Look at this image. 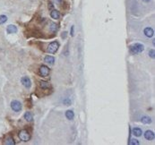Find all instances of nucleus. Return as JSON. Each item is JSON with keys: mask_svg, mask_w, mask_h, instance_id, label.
I'll list each match as a JSON object with an SVG mask.
<instances>
[{"mask_svg": "<svg viewBox=\"0 0 155 145\" xmlns=\"http://www.w3.org/2000/svg\"><path fill=\"white\" fill-rule=\"evenodd\" d=\"M144 138H145L146 140H148V141H152L155 138L154 133H153L152 131H151V130H148V131H146L145 133H144Z\"/></svg>", "mask_w": 155, "mask_h": 145, "instance_id": "0eeeda50", "label": "nucleus"}, {"mask_svg": "<svg viewBox=\"0 0 155 145\" xmlns=\"http://www.w3.org/2000/svg\"><path fill=\"white\" fill-rule=\"evenodd\" d=\"M6 21H7V16L4 14L0 15V24H4L5 22H6Z\"/></svg>", "mask_w": 155, "mask_h": 145, "instance_id": "a211bd4d", "label": "nucleus"}, {"mask_svg": "<svg viewBox=\"0 0 155 145\" xmlns=\"http://www.w3.org/2000/svg\"><path fill=\"white\" fill-rule=\"evenodd\" d=\"M141 122L143 124H151V118L150 117V116H143V117L141 118Z\"/></svg>", "mask_w": 155, "mask_h": 145, "instance_id": "4468645a", "label": "nucleus"}, {"mask_svg": "<svg viewBox=\"0 0 155 145\" xmlns=\"http://www.w3.org/2000/svg\"><path fill=\"white\" fill-rule=\"evenodd\" d=\"M143 32H144V35L146 36V37L148 38H151L153 36V34H154V31H153L151 28L150 27H147L144 29V31H143Z\"/></svg>", "mask_w": 155, "mask_h": 145, "instance_id": "6e6552de", "label": "nucleus"}, {"mask_svg": "<svg viewBox=\"0 0 155 145\" xmlns=\"http://www.w3.org/2000/svg\"><path fill=\"white\" fill-rule=\"evenodd\" d=\"M143 1L144 3H149L150 1H151V0H143Z\"/></svg>", "mask_w": 155, "mask_h": 145, "instance_id": "b1692460", "label": "nucleus"}, {"mask_svg": "<svg viewBox=\"0 0 155 145\" xmlns=\"http://www.w3.org/2000/svg\"><path fill=\"white\" fill-rule=\"evenodd\" d=\"M44 61H45L46 63L49 64V65H53L54 62H55V58L53 57H51V56H47L44 58Z\"/></svg>", "mask_w": 155, "mask_h": 145, "instance_id": "9b49d317", "label": "nucleus"}, {"mask_svg": "<svg viewBox=\"0 0 155 145\" xmlns=\"http://www.w3.org/2000/svg\"><path fill=\"white\" fill-rule=\"evenodd\" d=\"M24 118H25L26 121L31 122L33 120V116H32V114L31 113V112H26V113L24 114Z\"/></svg>", "mask_w": 155, "mask_h": 145, "instance_id": "2eb2a0df", "label": "nucleus"}, {"mask_svg": "<svg viewBox=\"0 0 155 145\" xmlns=\"http://www.w3.org/2000/svg\"><path fill=\"white\" fill-rule=\"evenodd\" d=\"M149 55H150V57H151V58H154V57H155V52H154V50H153V49H151V50H150Z\"/></svg>", "mask_w": 155, "mask_h": 145, "instance_id": "4be33fe9", "label": "nucleus"}, {"mask_svg": "<svg viewBox=\"0 0 155 145\" xmlns=\"http://www.w3.org/2000/svg\"><path fill=\"white\" fill-rule=\"evenodd\" d=\"M129 50L131 54L136 55V54L141 53V52H143V51L144 50V46L141 43H136V44H134V45L130 46Z\"/></svg>", "mask_w": 155, "mask_h": 145, "instance_id": "f257e3e1", "label": "nucleus"}, {"mask_svg": "<svg viewBox=\"0 0 155 145\" xmlns=\"http://www.w3.org/2000/svg\"><path fill=\"white\" fill-rule=\"evenodd\" d=\"M19 138L23 141H28L31 139V135H30V133L27 131L23 130V131H21L19 133Z\"/></svg>", "mask_w": 155, "mask_h": 145, "instance_id": "7ed1b4c3", "label": "nucleus"}, {"mask_svg": "<svg viewBox=\"0 0 155 145\" xmlns=\"http://www.w3.org/2000/svg\"><path fill=\"white\" fill-rule=\"evenodd\" d=\"M58 47H59L58 42L57 41H53V42L49 43V45L48 46V52L51 54H54L57 51Z\"/></svg>", "mask_w": 155, "mask_h": 145, "instance_id": "f03ea898", "label": "nucleus"}, {"mask_svg": "<svg viewBox=\"0 0 155 145\" xmlns=\"http://www.w3.org/2000/svg\"><path fill=\"white\" fill-rule=\"evenodd\" d=\"M74 116H75V113H74L72 110H67L65 112V117L69 120H73L74 119Z\"/></svg>", "mask_w": 155, "mask_h": 145, "instance_id": "ddd939ff", "label": "nucleus"}, {"mask_svg": "<svg viewBox=\"0 0 155 145\" xmlns=\"http://www.w3.org/2000/svg\"><path fill=\"white\" fill-rule=\"evenodd\" d=\"M64 104H65V106H70V105H71V100H69V99H65V100H64Z\"/></svg>", "mask_w": 155, "mask_h": 145, "instance_id": "412c9836", "label": "nucleus"}, {"mask_svg": "<svg viewBox=\"0 0 155 145\" xmlns=\"http://www.w3.org/2000/svg\"><path fill=\"white\" fill-rule=\"evenodd\" d=\"M133 134L135 136H136V137H140V136L143 134V132H142V130L140 129V128L136 127L133 129Z\"/></svg>", "mask_w": 155, "mask_h": 145, "instance_id": "f8f14e48", "label": "nucleus"}, {"mask_svg": "<svg viewBox=\"0 0 155 145\" xmlns=\"http://www.w3.org/2000/svg\"><path fill=\"white\" fill-rule=\"evenodd\" d=\"M39 86H40V88H42V89H47V88H49L50 85H49V82L41 81V82H39Z\"/></svg>", "mask_w": 155, "mask_h": 145, "instance_id": "f3484780", "label": "nucleus"}, {"mask_svg": "<svg viewBox=\"0 0 155 145\" xmlns=\"http://www.w3.org/2000/svg\"><path fill=\"white\" fill-rule=\"evenodd\" d=\"M50 72V69L47 66V65H41L39 68V75L42 77H46L49 75Z\"/></svg>", "mask_w": 155, "mask_h": 145, "instance_id": "39448f33", "label": "nucleus"}, {"mask_svg": "<svg viewBox=\"0 0 155 145\" xmlns=\"http://www.w3.org/2000/svg\"><path fill=\"white\" fill-rule=\"evenodd\" d=\"M57 1H58V2H60V1H61V0H57Z\"/></svg>", "mask_w": 155, "mask_h": 145, "instance_id": "393cba45", "label": "nucleus"}, {"mask_svg": "<svg viewBox=\"0 0 155 145\" xmlns=\"http://www.w3.org/2000/svg\"><path fill=\"white\" fill-rule=\"evenodd\" d=\"M6 32H7V33H9V34L15 33V32H17V27H16L15 25L10 24V25H8L7 28H6Z\"/></svg>", "mask_w": 155, "mask_h": 145, "instance_id": "1a4fd4ad", "label": "nucleus"}, {"mask_svg": "<svg viewBox=\"0 0 155 145\" xmlns=\"http://www.w3.org/2000/svg\"><path fill=\"white\" fill-rule=\"evenodd\" d=\"M5 144H6V145H14V144H15V142H14V139H13L12 137H8V138H6V139Z\"/></svg>", "mask_w": 155, "mask_h": 145, "instance_id": "dca6fc26", "label": "nucleus"}, {"mask_svg": "<svg viewBox=\"0 0 155 145\" xmlns=\"http://www.w3.org/2000/svg\"><path fill=\"white\" fill-rule=\"evenodd\" d=\"M71 36H74V26L71 28Z\"/></svg>", "mask_w": 155, "mask_h": 145, "instance_id": "5701e85b", "label": "nucleus"}, {"mask_svg": "<svg viewBox=\"0 0 155 145\" xmlns=\"http://www.w3.org/2000/svg\"><path fill=\"white\" fill-rule=\"evenodd\" d=\"M50 16L53 19H56V20H57V19H59V17H60V13L57 11V10H52L51 11V13H50Z\"/></svg>", "mask_w": 155, "mask_h": 145, "instance_id": "9d476101", "label": "nucleus"}, {"mask_svg": "<svg viewBox=\"0 0 155 145\" xmlns=\"http://www.w3.org/2000/svg\"><path fill=\"white\" fill-rule=\"evenodd\" d=\"M21 82H22L23 85H24L25 88H30V87L32 86V82H31L29 77H27V76L23 77V78L21 79Z\"/></svg>", "mask_w": 155, "mask_h": 145, "instance_id": "423d86ee", "label": "nucleus"}, {"mask_svg": "<svg viewBox=\"0 0 155 145\" xmlns=\"http://www.w3.org/2000/svg\"><path fill=\"white\" fill-rule=\"evenodd\" d=\"M57 29H58V27H57V24H56V23H52L51 24V26H50V31L51 32H57Z\"/></svg>", "mask_w": 155, "mask_h": 145, "instance_id": "6ab92c4d", "label": "nucleus"}, {"mask_svg": "<svg viewBox=\"0 0 155 145\" xmlns=\"http://www.w3.org/2000/svg\"><path fill=\"white\" fill-rule=\"evenodd\" d=\"M130 144H132V145H138V144H140V142L136 139H133V140H131V141H130Z\"/></svg>", "mask_w": 155, "mask_h": 145, "instance_id": "aec40b11", "label": "nucleus"}, {"mask_svg": "<svg viewBox=\"0 0 155 145\" xmlns=\"http://www.w3.org/2000/svg\"><path fill=\"white\" fill-rule=\"evenodd\" d=\"M11 108L14 111L19 112L22 110V103L18 100H14V101L11 102Z\"/></svg>", "mask_w": 155, "mask_h": 145, "instance_id": "20e7f679", "label": "nucleus"}]
</instances>
